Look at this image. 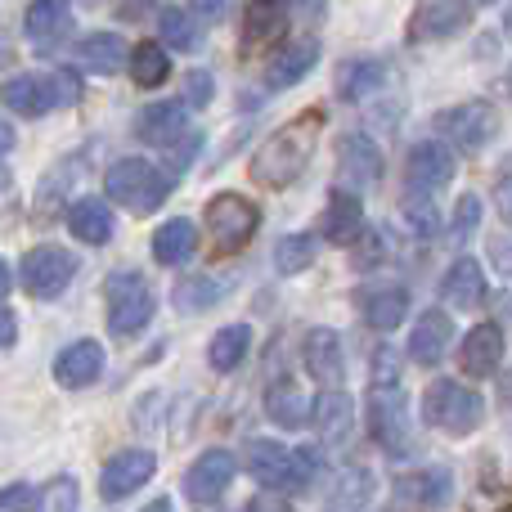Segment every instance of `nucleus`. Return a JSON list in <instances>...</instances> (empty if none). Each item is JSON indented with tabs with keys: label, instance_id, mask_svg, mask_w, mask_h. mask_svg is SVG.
Wrapping results in <instances>:
<instances>
[{
	"label": "nucleus",
	"instance_id": "nucleus-1",
	"mask_svg": "<svg viewBox=\"0 0 512 512\" xmlns=\"http://www.w3.org/2000/svg\"><path fill=\"white\" fill-rule=\"evenodd\" d=\"M319 131H324V108H306L301 117H292L279 131H270L248 162L252 180L265 189H288L310 167V158H315Z\"/></svg>",
	"mask_w": 512,
	"mask_h": 512
},
{
	"label": "nucleus",
	"instance_id": "nucleus-2",
	"mask_svg": "<svg viewBox=\"0 0 512 512\" xmlns=\"http://www.w3.org/2000/svg\"><path fill=\"white\" fill-rule=\"evenodd\" d=\"M81 99L77 72L54 68V72H27V77L5 81V108L18 117H45L54 108H72Z\"/></svg>",
	"mask_w": 512,
	"mask_h": 512
},
{
	"label": "nucleus",
	"instance_id": "nucleus-3",
	"mask_svg": "<svg viewBox=\"0 0 512 512\" xmlns=\"http://www.w3.org/2000/svg\"><path fill=\"white\" fill-rule=\"evenodd\" d=\"M171 185H176V176H167L162 167H153V162L144 158H122L108 167L104 176V194L113 198V203L131 207V212H158L162 203H167Z\"/></svg>",
	"mask_w": 512,
	"mask_h": 512
},
{
	"label": "nucleus",
	"instance_id": "nucleus-4",
	"mask_svg": "<svg viewBox=\"0 0 512 512\" xmlns=\"http://www.w3.org/2000/svg\"><path fill=\"white\" fill-rule=\"evenodd\" d=\"M315 459V450H283L279 441H248V454H243L248 472L265 490H306L319 468Z\"/></svg>",
	"mask_w": 512,
	"mask_h": 512
},
{
	"label": "nucleus",
	"instance_id": "nucleus-5",
	"mask_svg": "<svg viewBox=\"0 0 512 512\" xmlns=\"http://www.w3.org/2000/svg\"><path fill=\"white\" fill-rule=\"evenodd\" d=\"M423 418H427V427H436L445 436H472L481 427V418H486V400L472 387H463V382L441 378L427 387Z\"/></svg>",
	"mask_w": 512,
	"mask_h": 512
},
{
	"label": "nucleus",
	"instance_id": "nucleus-6",
	"mask_svg": "<svg viewBox=\"0 0 512 512\" xmlns=\"http://www.w3.org/2000/svg\"><path fill=\"white\" fill-rule=\"evenodd\" d=\"M104 297H108V328H113V337H140L153 319V306H158L149 279L135 270H117L108 279Z\"/></svg>",
	"mask_w": 512,
	"mask_h": 512
},
{
	"label": "nucleus",
	"instance_id": "nucleus-7",
	"mask_svg": "<svg viewBox=\"0 0 512 512\" xmlns=\"http://www.w3.org/2000/svg\"><path fill=\"white\" fill-rule=\"evenodd\" d=\"M203 221H207V239H212L216 252H239V248H248V239L256 234V225H261V207L248 203L243 194H216L203 207Z\"/></svg>",
	"mask_w": 512,
	"mask_h": 512
},
{
	"label": "nucleus",
	"instance_id": "nucleus-8",
	"mask_svg": "<svg viewBox=\"0 0 512 512\" xmlns=\"http://www.w3.org/2000/svg\"><path fill=\"white\" fill-rule=\"evenodd\" d=\"M369 432L387 454H409V396L400 382L369 387Z\"/></svg>",
	"mask_w": 512,
	"mask_h": 512
},
{
	"label": "nucleus",
	"instance_id": "nucleus-9",
	"mask_svg": "<svg viewBox=\"0 0 512 512\" xmlns=\"http://www.w3.org/2000/svg\"><path fill=\"white\" fill-rule=\"evenodd\" d=\"M436 135L472 158V153H481L499 135V113L486 99H468V104H454L445 113H436Z\"/></svg>",
	"mask_w": 512,
	"mask_h": 512
},
{
	"label": "nucleus",
	"instance_id": "nucleus-10",
	"mask_svg": "<svg viewBox=\"0 0 512 512\" xmlns=\"http://www.w3.org/2000/svg\"><path fill=\"white\" fill-rule=\"evenodd\" d=\"M23 288L32 292L36 301H54L68 292V283L77 279V256L68 248H54V243H41L23 256Z\"/></svg>",
	"mask_w": 512,
	"mask_h": 512
},
{
	"label": "nucleus",
	"instance_id": "nucleus-11",
	"mask_svg": "<svg viewBox=\"0 0 512 512\" xmlns=\"http://www.w3.org/2000/svg\"><path fill=\"white\" fill-rule=\"evenodd\" d=\"M337 176L351 194H364L382 180V149L364 131H351L337 140Z\"/></svg>",
	"mask_w": 512,
	"mask_h": 512
},
{
	"label": "nucleus",
	"instance_id": "nucleus-12",
	"mask_svg": "<svg viewBox=\"0 0 512 512\" xmlns=\"http://www.w3.org/2000/svg\"><path fill=\"white\" fill-rule=\"evenodd\" d=\"M135 135H140L144 144H153V149H176V140L185 144L189 135V104L185 99H158V104L140 108V117H135Z\"/></svg>",
	"mask_w": 512,
	"mask_h": 512
},
{
	"label": "nucleus",
	"instance_id": "nucleus-13",
	"mask_svg": "<svg viewBox=\"0 0 512 512\" xmlns=\"http://www.w3.org/2000/svg\"><path fill=\"white\" fill-rule=\"evenodd\" d=\"M301 360H306V373L324 391H342L346 355H342V337H337L333 328H310V333L301 337Z\"/></svg>",
	"mask_w": 512,
	"mask_h": 512
},
{
	"label": "nucleus",
	"instance_id": "nucleus-14",
	"mask_svg": "<svg viewBox=\"0 0 512 512\" xmlns=\"http://www.w3.org/2000/svg\"><path fill=\"white\" fill-rule=\"evenodd\" d=\"M405 176H409V194L432 198L436 189H445L450 185V176H454L450 144H441V140L414 144V149H409V162H405Z\"/></svg>",
	"mask_w": 512,
	"mask_h": 512
},
{
	"label": "nucleus",
	"instance_id": "nucleus-15",
	"mask_svg": "<svg viewBox=\"0 0 512 512\" xmlns=\"http://www.w3.org/2000/svg\"><path fill=\"white\" fill-rule=\"evenodd\" d=\"M153 472H158V459H153L149 450H122V454H113V459L104 463V472H99V495L104 499H126V495H135L140 486H149Z\"/></svg>",
	"mask_w": 512,
	"mask_h": 512
},
{
	"label": "nucleus",
	"instance_id": "nucleus-16",
	"mask_svg": "<svg viewBox=\"0 0 512 512\" xmlns=\"http://www.w3.org/2000/svg\"><path fill=\"white\" fill-rule=\"evenodd\" d=\"M477 14H481L477 5H441V0L418 5L414 14H409V41H418V45L423 41H450V36H459Z\"/></svg>",
	"mask_w": 512,
	"mask_h": 512
},
{
	"label": "nucleus",
	"instance_id": "nucleus-17",
	"mask_svg": "<svg viewBox=\"0 0 512 512\" xmlns=\"http://www.w3.org/2000/svg\"><path fill=\"white\" fill-rule=\"evenodd\" d=\"M234 472H239V463H234L230 450L198 454V463L185 472V499H194V504H212V499H221L225 490H230Z\"/></svg>",
	"mask_w": 512,
	"mask_h": 512
},
{
	"label": "nucleus",
	"instance_id": "nucleus-18",
	"mask_svg": "<svg viewBox=\"0 0 512 512\" xmlns=\"http://www.w3.org/2000/svg\"><path fill=\"white\" fill-rule=\"evenodd\" d=\"M99 373H104V346L90 342V337H81V342L63 346V351L54 355V382L68 391L90 387Z\"/></svg>",
	"mask_w": 512,
	"mask_h": 512
},
{
	"label": "nucleus",
	"instance_id": "nucleus-19",
	"mask_svg": "<svg viewBox=\"0 0 512 512\" xmlns=\"http://www.w3.org/2000/svg\"><path fill=\"white\" fill-rule=\"evenodd\" d=\"M396 499H405V504L414 508H445L454 499V477L445 468H418V472H405V477H396Z\"/></svg>",
	"mask_w": 512,
	"mask_h": 512
},
{
	"label": "nucleus",
	"instance_id": "nucleus-20",
	"mask_svg": "<svg viewBox=\"0 0 512 512\" xmlns=\"http://www.w3.org/2000/svg\"><path fill=\"white\" fill-rule=\"evenodd\" d=\"M499 360H504V328L499 324H477L459 346V369L468 378H490L499 373Z\"/></svg>",
	"mask_w": 512,
	"mask_h": 512
},
{
	"label": "nucleus",
	"instance_id": "nucleus-21",
	"mask_svg": "<svg viewBox=\"0 0 512 512\" xmlns=\"http://www.w3.org/2000/svg\"><path fill=\"white\" fill-rule=\"evenodd\" d=\"M454 342V324L445 310H423L414 324V333H409V355H414L423 369H432V364L445 360V351H450Z\"/></svg>",
	"mask_w": 512,
	"mask_h": 512
},
{
	"label": "nucleus",
	"instance_id": "nucleus-22",
	"mask_svg": "<svg viewBox=\"0 0 512 512\" xmlns=\"http://www.w3.org/2000/svg\"><path fill=\"white\" fill-rule=\"evenodd\" d=\"M360 310H364V324L369 328L391 333V328H400L405 315H409V288L405 283H378V288H364Z\"/></svg>",
	"mask_w": 512,
	"mask_h": 512
},
{
	"label": "nucleus",
	"instance_id": "nucleus-23",
	"mask_svg": "<svg viewBox=\"0 0 512 512\" xmlns=\"http://www.w3.org/2000/svg\"><path fill=\"white\" fill-rule=\"evenodd\" d=\"M315 63H319V41L315 36H297V41H288L270 59L265 81H270V90H288V86H297V81H306Z\"/></svg>",
	"mask_w": 512,
	"mask_h": 512
},
{
	"label": "nucleus",
	"instance_id": "nucleus-24",
	"mask_svg": "<svg viewBox=\"0 0 512 512\" xmlns=\"http://www.w3.org/2000/svg\"><path fill=\"white\" fill-rule=\"evenodd\" d=\"M23 32L36 50H54V45L72 32V9L63 5V0H36L23 14Z\"/></svg>",
	"mask_w": 512,
	"mask_h": 512
},
{
	"label": "nucleus",
	"instance_id": "nucleus-25",
	"mask_svg": "<svg viewBox=\"0 0 512 512\" xmlns=\"http://www.w3.org/2000/svg\"><path fill=\"white\" fill-rule=\"evenodd\" d=\"M355 234H364L360 194H351V189H333V194H328V207H324V221H319V239L355 243Z\"/></svg>",
	"mask_w": 512,
	"mask_h": 512
},
{
	"label": "nucleus",
	"instance_id": "nucleus-26",
	"mask_svg": "<svg viewBox=\"0 0 512 512\" xmlns=\"http://www.w3.org/2000/svg\"><path fill=\"white\" fill-rule=\"evenodd\" d=\"M441 297H445V306H454V310H472L486 301V274H481V265L472 261V256H459V261L445 270Z\"/></svg>",
	"mask_w": 512,
	"mask_h": 512
},
{
	"label": "nucleus",
	"instance_id": "nucleus-27",
	"mask_svg": "<svg viewBox=\"0 0 512 512\" xmlns=\"http://www.w3.org/2000/svg\"><path fill=\"white\" fill-rule=\"evenodd\" d=\"M158 32H162V41L171 45V50H180V54H189V50H198L203 45V14H198L194 5H162L158 9Z\"/></svg>",
	"mask_w": 512,
	"mask_h": 512
},
{
	"label": "nucleus",
	"instance_id": "nucleus-28",
	"mask_svg": "<svg viewBox=\"0 0 512 512\" xmlns=\"http://www.w3.org/2000/svg\"><path fill=\"white\" fill-rule=\"evenodd\" d=\"M77 63L86 72L108 77V72H117V68H126V63H131V50H126V41L117 32H90L86 41L77 45Z\"/></svg>",
	"mask_w": 512,
	"mask_h": 512
},
{
	"label": "nucleus",
	"instance_id": "nucleus-29",
	"mask_svg": "<svg viewBox=\"0 0 512 512\" xmlns=\"http://www.w3.org/2000/svg\"><path fill=\"white\" fill-rule=\"evenodd\" d=\"M382 86H387V63L382 59H346L337 68V95L346 104H360V99H369Z\"/></svg>",
	"mask_w": 512,
	"mask_h": 512
},
{
	"label": "nucleus",
	"instance_id": "nucleus-30",
	"mask_svg": "<svg viewBox=\"0 0 512 512\" xmlns=\"http://www.w3.org/2000/svg\"><path fill=\"white\" fill-rule=\"evenodd\" d=\"M194 252H198L194 221H185V216H171V221L158 225V234H153V261H158V265H185Z\"/></svg>",
	"mask_w": 512,
	"mask_h": 512
},
{
	"label": "nucleus",
	"instance_id": "nucleus-31",
	"mask_svg": "<svg viewBox=\"0 0 512 512\" xmlns=\"http://www.w3.org/2000/svg\"><path fill=\"white\" fill-rule=\"evenodd\" d=\"M63 221H68L72 239H81V243H108L113 239V212H108L104 198H77Z\"/></svg>",
	"mask_w": 512,
	"mask_h": 512
},
{
	"label": "nucleus",
	"instance_id": "nucleus-32",
	"mask_svg": "<svg viewBox=\"0 0 512 512\" xmlns=\"http://www.w3.org/2000/svg\"><path fill=\"white\" fill-rule=\"evenodd\" d=\"M265 414H270V423H279V427H306V418L315 414V409L306 405V391H301L292 378H274L270 391H265Z\"/></svg>",
	"mask_w": 512,
	"mask_h": 512
},
{
	"label": "nucleus",
	"instance_id": "nucleus-33",
	"mask_svg": "<svg viewBox=\"0 0 512 512\" xmlns=\"http://www.w3.org/2000/svg\"><path fill=\"white\" fill-rule=\"evenodd\" d=\"M288 14H292L288 5H270V0L248 5V14H243V50H261V45H270L274 36H283Z\"/></svg>",
	"mask_w": 512,
	"mask_h": 512
},
{
	"label": "nucleus",
	"instance_id": "nucleus-34",
	"mask_svg": "<svg viewBox=\"0 0 512 512\" xmlns=\"http://www.w3.org/2000/svg\"><path fill=\"white\" fill-rule=\"evenodd\" d=\"M248 351H252V328L248 324H230V328H221V333L212 337L207 360H212L216 373H234L243 360H248Z\"/></svg>",
	"mask_w": 512,
	"mask_h": 512
},
{
	"label": "nucleus",
	"instance_id": "nucleus-35",
	"mask_svg": "<svg viewBox=\"0 0 512 512\" xmlns=\"http://www.w3.org/2000/svg\"><path fill=\"white\" fill-rule=\"evenodd\" d=\"M171 77V54H167V45H158V41H140L131 50V81L140 90H158L162 81Z\"/></svg>",
	"mask_w": 512,
	"mask_h": 512
},
{
	"label": "nucleus",
	"instance_id": "nucleus-36",
	"mask_svg": "<svg viewBox=\"0 0 512 512\" xmlns=\"http://www.w3.org/2000/svg\"><path fill=\"white\" fill-rule=\"evenodd\" d=\"M315 427H319V436L324 441H342L346 432H351V400L342 396V391H319V400H315Z\"/></svg>",
	"mask_w": 512,
	"mask_h": 512
},
{
	"label": "nucleus",
	"instance_id": "nucleus-37",
	"mask_svg": "<svg viewBox=\"0 0 512 512\" xmlns=\"http://www.w3.org/2000/svg\"><path fill=\"white\" fill-rule=\"evenodd\" d=\"M319 256V239L315 234H288V239L274 243V270L279 274H301L310 270Z\"/></svg>",
	"mask_w": 512,
	"mask_h": 512
},
{
	"label": "nucleus",
	"instance_id": "nucleus-38",
	"mask_svg": "<svg viewBox=\"0 0 512 512\" xmlns=\"http://www.w3.org/2000/svg\"><path fill=\"white\" fill-rule=\"evenodd\" d=\"M225 292H230V283H225V279H212V274H194V279L176 283L171 301H176L180 310H207V306H216Z\"/></svg>",
	"mask_w": 512,
	"mask_h": 512
},
{
	"label": "nucleus",
	"instance_id": "nucleus-39",
	"mask_svg": "<svg viewBox=\"0 0 512 512\" xmlns=\"http://www.w3.org/2000/svg\"><path fill=\"white\" fill-rule=\"evenodd\" d=\"M373 499V472L369 468H346L342 481L333 486V508L337 512H360Z\"/></svg>",
	"mask_w": 512,
	"mask_h": 512
},
{
	"label": "nucleus",
	"instance_id": "nucleus-40",
	"mask_svg": "<svg viewBox=\"0 0 512 512\" xmlns=\"http://www.w3.org/2000/svg\"><path fill=\"white\" fill-rule=\"evenodd\" d=\"M36 512H77V481L54 477L36 490Z\"/></svg>",
	"mask_w": 512,
	"mask_h": 512
},
{
	"label": "nucleus",
	"instance_id": "nucleus-41",
	"mask_svg": "<svg viewBox=\"0 0 512 512\" xmlns=\"http://www.w3.org/2000/svg\"><path fill=\"white\" fill-rule=\"evenodd\" d=\"M405 216H409V225H414L418 239H432V234L441 230V212H436L432 198H423V194H409L405 198Z\"/></svg>",
	"mask_w": 512,
	"mask_h": 512
},
{
	"label": "nucleus",
	"instance_id": "nucleus-42",
	"mask_svg": "<svg viewBox=\"0 0 512 512\" xmlns=\"http://www.w3.org/2000/svg\"><path fill=\"white\" fill-rule=\"evenodd\" d=\"M477 225H481V198L477 194H463L459 203H454V225H450L454 243H468L472 234H477Z\"/></svg>",
	"mask_w": 512,
	"mask_h": 512
},
{
	"label": "nucleus",
	"instance_id": "nucleus-43",
	"mask_svg": "<svg viewBox=\"0 0 512 512\" xmlns=\"http://www.w3.org/2000/svg\"><path fill=\"white\" fill-rule=\"evenodd\" d=\"M387 256H391L387 230H364L360 234V243H355V265H360V270H373V265H382Z\"/></svg>",
	"mask_w": 512,
	"mask_h": 512
},
{
	"label": "nucleus",
	"instance_id": "nucleus-44",
	"mask_svg": "<svg viewBox=\"0 0 512 512\" xmlns=\"http://www.w3.org/2000/svg\"><path fill=\"white\" fill-rule=\"evenodd\" d=\"M490 265L512 279V234H504V230L490 234Z\"/></svg>",
	"mask_w": 512,
	"mask_h": 512
},
{
	"label": "nucleus",
	"instance_id": "nucleus-45",
	"mask_svg": "<svg viewBox=\"0 0 512 512\" xmlns=\"http://www.w3.org/2000/svg\"><path fill=\"white\" fill-rule=\"evenodd\" d=\"M495 198H499V216H504V221L512 225V158H504V167H499Z\"/></svg>",
	"mask_w": 512,
	"mask_h": 512
},
{
	"label": "nucleus",
	"instance_id": "nucleus-46",
	"mask_svg": "<svg viewBox=\"0 0 512 512\" xmlns=\"http://www.w3.org/2000/svg\"><path fill=\"white\" fill-rule=\"evenodd\" d=\"M5 512H36L32 486H9L5 490Z\"/></svg>",
	"mask_w": 512,
	"mask_h": 512
},
{
	"label": "nucleus",
	"instance_id": "nucleus-47",
	"mask_svg": "<svg viewBox=\"0 0 512 512\" xmlns=\"http://www.w3.org/2000/svg\"><path fill=\"white\" fill-rule=\"evenodd\" d=\"M212 99V77L207 72H189V99L185 104H207Z\"/></svg>",
	"mask_w": 512,
	"mask_h": 512
},
{
	"label": "nucleus",
	"instance_id": "nucleus-48",
	"mask_svg": "<svg viewBox=\"0 0 512 512\" xmlns=\"http://www.w3.org/2000/svg\"><path fill=\"white\" fill-rule=\"evenodd\" d=\"M243 512H292L288 499H274V495H261V499H252Z\"/></svg>",
	"mask_w": 512,
	"mask_h": 512
},
{
	"label": "nucleus",
	"instance_id": "nucleus-49",
	"mask_svg": "<svg viewBox=\"0 0 512 512\" xmlns=\"http://www.w3.org/2000/svg\"><path fill=\"white\" fill-rule=\"evenodd\" d=\"M0 328H5V351H14V342H18V315L5 306V315H0Z\"/></svg>",
	"mask_w": 512,
	"mask_h": 512
},
{
	"label": "nucleus",
	"instance_id": "nucleus-50",
	"mask_svg": "<svg viewBox=\"0 0 512 512\" xmlns=\"http://www.w3.org/2000/svg\"><path fill=\"white\" fill-rule=\"evenodd\" d=\"M140 512H171V504H167V499H153V504L140 508Z\"/></svg>",
	"mask_w": 512,
	"mask_h": 512
},
{
	"label": "nucleus",
	"instance_id": "nucleus-51",
	"mask_svg": "<svg viewBox=\"0 0 512 512\" xmlns=\"http://www.w3.org/2000/svg\"><path fill=\"white\" fill-rule=\"evenodd\" d=\"M504 400L512 405V373H504Z\"/></svg>",
	"mask_w": 512,
	"mask_h": 512
},
{
	"label": "nucleus",
	"instance_id": "nucleus-52",
	"mask_svg": "<svg viewBox=\"0 0 512 512\" xmlns=\"http://www.w3.org/2000/svg\"><path fill=\"white\" fill-rule=\"evenodd\" d=\"M508 23H512V9H508Z\"/></svg>",
	"mask_w": 512,
	"mask_h": 512
}]
</instances>
